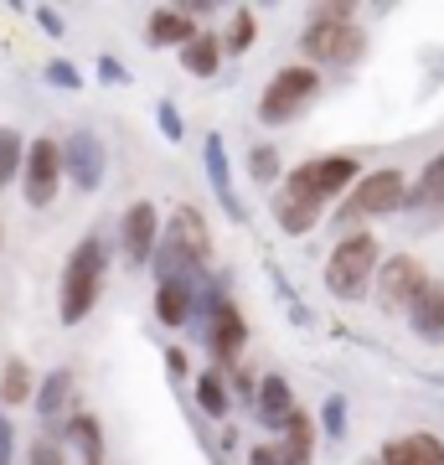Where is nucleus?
I'll return each instance as SVG.
<instances>
[{
    "instance_id": "obj_1",
    "label": "nucleus",
    "mask_w": 444,
    "mask_h": 465,
    "mask_svg": "<svg viewBox=\"0 0 444 465\" xmlns=\"http://www.w3.org/2000/svg\"><path fill=\"white\" fill-rule=\"evenodd\" d=\"M104 269H109V243H104L99 232H88L78 249L67 253V264H63V295H57V305H63V326H78V321L99 305Z\"/></svg>"
},
{
    "instance_id": "obj_36",
    "label": "nucleus",
    "mask_w": 444,
    "mask_h": 465,
    "mask_svg": "<svg viewBox=\"0 0 444 465\" xmlns=\"http://www.w3.org/2000/svg\"><path fill=\"white\" fill-rule=\"evenodd\" d=\"M165 362H171V372H176V378H186V351H182V347L165 351Z\"/></svg>"
},
{
    "instance_id": "obj_28",
    "label": "nucleus",
    "mask_w": 444,
    "mask_h": 465,
    "mask_svg": "<svg viewBox=\"0 0 444 465\" xmlns=\"http://www.w3.org/2000/svg\"><path fill=\"white\" fill-rule=\"evenodd\" d=\"M197 403H202V414H212V419H228V409H232V393H228V382H222V372H207V378L197 382Z\"/></svg>"
},
{
    "instance_id": "obj_11",
    "label": "nucleus",
    "mask_w": 444,
    "mask_h": 465,
    "mask_svg": "<svg viewBox=\"0 0 444 465\" xmlns=\"http://www.w3.org/2000/svg\"><path fill=\"white\" fill-rule=\"evenodd\" d=\"M67 182L78 186V192H99L104 186V145H99V134L94 130H78V134H67Z\"/></svg>"
},
{
    "instance_id": "obj_18",
    "label": "nucleus",
    "mask_w": 444,
    "mask_h": 465,
    "mask_svg": "<svg viewBox=\"0 0 444 465\" xmlns=\"http://www.w3.org/2000/svg\"><path fill=\"white\" fill-rule=\"evenodd\" d=\"M186 42H197V32H192V16L182 5L150 11V47H186Z\"/></svg>"
},
{
    "instance_id": "obj_13",
    "label": "nucleus",
    "mask_w": 444,
    "mask_h": 465,
    "mask_svg": "<svg viewBox=\"0 0 444 465\" xmlns=\"http://www.w3.org/2000/svg\"><path fill=\"white\" fill-rule=\"evenodd\" d=\"M207 336H212L217 367H222V372H238V351H243V341H248V326H243V311H238L232 300H222V305H217V316H212V326H207Z\"/></svg>"
},
{
    "instance_id": "obj_2",
    "label": "nucleus",
    "mask_w": 444,
    "mask_h": 465,
    "mask_svg": "<svg viewBox=\"0 0 444 465\" xmlns=\"http://www.w3.org/2000/svg\"><path fill=\"white\" fill-rule=\"evenodd\" d=\"M382 274V253L372 232H341L326 259V290L336 300H362L372 280Z\"/></svg>"
},
{
    "instance_id": "obj_5",
    "label": "nucleus",
    "mask_w": 444,
    "mask_h": 465,
    "mask_svg": "<svg viewBox=\"0 0 444 465\" xmlns=\"http://www.w3.org/2000/svg\"><path fill=\"white\" fill-rule=\"evenodd\" d=\"M409 182H403V171H372L362 182L351 186V197L341 207V223H357V217H388V213H409Z\"/></svg>"
},
{
    "instance_id": "obj_34",
    "label": "nucleus",
    "mask_w": 444,
    "mask_h": 465,
    "mask_svg": "<svg viewBox=\"0 0 444 465\" xmlns=\"http://www.w3.org/2000/svg\"><path fill=\"white\" fill-rule=\"evenodd\" d=\"M36 21H42V26H47L52 36H63V16H57V11H47V5H36Z\"/></svg>"
},
{
    "instance_id": "obj_3",
    "label": "nucleus",
    "mask_w": 444,
    "mask_h": 465,
    "mask_svg": "<svg viewBox=\"0 0 444 465\" xmlns=\"http://www.w3.org/2000/svg\"><path fill=\"white\" fill-rule=\"evenodd\" d=\"M300 52H305V63H321V67H346L362 57V32L351 26V11L346 5H326L321 16L300 32Z\"/></svg>"
},
{
    "instance_id": "obj_37",
    "label": "nucleus",
    "mask_w": 444,
    "mask_h": 465,
    "mask_svg": "<svg viewBox=\"0 0 444 465\" xmlns=\"http://www.w3.org/2000/svg\"><path fill=\"white\" fill-rule=\"evenodd\" d=\"M0 445H11V424H5V414H0Z\"/></svg>"
},
{
    "instance_id": "obj_23",
    "label": "nucleus",
    "mask_w": 444,
    "mask_h": 465,
    "mask_svg": "<svg viewBox=\"0 0 444 465\" xmlns=\"http://www.w3.org/2000/svg\"><path fill=\"white\" fill-rule=\"evenodd\" d=\"M182 63H186V73L212 78L217 67H222V36H217V32H197V42H186V47H182Z\"/></svg>"
},
{
    "instance_id": "obj_6",
    "label": "nucleus",
    "mask_w": 444,
    "mask_h": 465,
    "mask_svg": "<svg viewBox=\"0 0 444 465\" xmlns=\"http://www.w3.org/2000/svg\"><path fill=\"white\" fill-rule=\"evenodd\" d=\"M429 274H424V264L413 259V253H393L388 264H382V274H378V305H382V316H413V305L424 300V290H429Z\"/></svg>"
},
{
    "instance_id": "obj_19",
    "label": "nucleus",
    "mask_w": 444,
    "mask_h": 465,
    "mask_svg": "<svg viewBox=\"0 0 444 465\" xmlns=\"http://www.w3.org/2000/svg\"><path fill=\"white\" fill-rule=\"evenodd\" d=\"M409 326H413V336H419V341H444V280H434L424 290V300L413 305Z\"/></svg>"
},
{
    "instance_id": "obj_4",
    "label": "nucleus",
    "mask_w": 444,
    "mask_h": 465,
    "mask_svg": "<svg viewBox=\"0 0 444 465\" xmlns=\"http://www.w3.org/2000/svg\"><path fill=\"white\" fill-rule=\"evenodd\" d=\"M321 94V73L311 63H295V67H280L269 88H263L259 99V119L263 124H290L295 114H305V104Z\"/></svg>"
},
{
    "instance_id": "obj_32",
    "label": "nucleus",
    "mask_w": 444,
    "mask_h": 465,
    "mask_svg": "<svg viewBox=\"0 0 444 465\" xmlns=\"http://www.w3.org/2000/svg\"><path fill=\"white\" fill-rule=\"evenodd\" d=\"M47 78H52L57 88H67V94H73V88H83V78H78V67H73V63H52Z\"/></svg>"
},
{
    "instance_id": "obj_10",
    "label": "nucleus",
    "mask_w": 444,
    "mask_h": 465,
    "mask_svg": "<svg viewBox=\"0 0 444 465\" xmlns=\"http://www.w3.org/2000/svg\"><path fill=\"white\" fill-rule=\"evenodd\" d=\"M119 249L130 264H155L161 253V213L150 202H134L130 213L119 217Z\"/></svg>"
},
{
    "instance_id": "obj_8",
    "label": "nucleus",
    "mask_w": 444,
    "mask_h": 465,
    "mask_svg": "<svg viewBox=\"0 0 444 465\" xmlns=\"http://www.w3.org/2000/svg\"><path fill=\"white\" fill-rule=\"evenodd\" d=\"M284 182L300 186V192H311V197H321V202H331L357 182V155H315V161L290 171Z\"/></svg>"
},
{
    "instance_id": "obj_14",
    "label": "nucleus",
    "mask_w": 444,
    "mask_h": 465,
    "mask_svg": "<svg viewBox=\"0 0 444 465\" xmlns=\"http://www.w3.org/2000/svg\"><path fill=\"white\" fill-rule=\"evenodd\" d=\"M171 238L182 243V253L197 269L212 264V232H207V217H202L197 207H176V217H171Z\"/></svg>"
},
{
    "instance_id": "obj_15",
    "label": "nucleus",
    "mask_w": 444,
    "mask_h": 465,
    "mask_svg": "<svg viewBox=\"0 0 444 465\" xmlns=\"http://www.w3.org/2000/svg\"><path fill=\"white\" fill-rule=\"evenodd\" d=\"M382 465H444L439 434H398L382 445Z\"/></svg>"
},
{
    "instance_id": "obj_21",
    "label": "nucleus",
    "mask_w": 444,
    "mask_h": 465,
    "mask_svg": "<svg viewBox=\"0 0 444 465\" xmlns=\"http://www.w3.org/2000/svg\"><path fill=\"white\" fill-rule=\"evenodd\" d=\"M409 207H413V213H429V217L444 213V150L424 166V176H419V186H413Z\"/></svg>"
},
{
    "instance_id": "obj_24",
    "label": "nucleus",
    "mask_w": 444,
    "mask_h": 465,
    "mask_svg": "<svg viewBox=\"0 0 444 465\" xmlns=\"http://www.w3.org/2000/svg\"><path fill=\"white\" fill-rule=\"evenodd\" d=\"M26 399H36V378L21 357H11L5 372H0V409H21Z\"/></svg>"
},
{
    "instance_id": "obj_25",
    "label": "nucleus",
    "mask_w": 444,
    "mask_h": 465,
    "mask_svg": "<svg viewBox=\"0 0 444 465\" xmlns=\"http://www.w3.org/2000/svg\"><path fill=\"white\" fill-rule=\"evenodd\" d=\"M67 399H73V372H67V367H57V372H52V378L36 388V414H42V419H57V414L67 409Z\"/></svg>"
},
{
    "instance_id": "obj_9",
    "label": "nucleus",
    "mask_w": 444,
    "mask_h": 465,
    "mask_svg": "<svg viewBox=\"0 0 444 465\" xmlns=\"http://www.w3.org/2000/svg\"><path fill=\"white\" fill-rule=\"evenodd\" d=\"M315 460V424L305 409H295V419L284 424V440H263L248 450V465H311Z\"/></svg>"
},
{
    "instance_id": "obj_26",
    "label": "nucleus",
    "mask_w": 444,
    "mask_h": 465,
    "mask_svg": "<svg viewBox=\"0 0 444 465\" xmlns=\"http://www.w3.org/2000/svg\"><path fill=\"white\" fill-rule=\"evenodd\" d=\"M26 150H32V145H26L16 130H0V192L26 171Z\"/></svg>"
},
{
    "instance_id": "obj_22",
    "label": "nucleus",
    "mask_w": 444,
    "mask_h": 465,
    "mask_svg": "<svg viewBox=\"0 0 444 465\" xmlns=\"http://www.w3.org/2000/svg\"><path fill=\"white\" fill-rule=\"evenodd\" d=\"M63 440L78 450L83 465H99V460H104V430H99V419L73 414V419H67V430H63Z\"/></svg>"
},
{
    "instance_id": "obj_17",
    "label": "nucleus",
    "mask_w": 444,
    "mask_h": 465,
    "mask_svg": "<svg viewBox=\"0 0 444 465\" xmlns=\"http://www.w3.org/2000/svg\"><path fill=\"white\" fill-rule=\"evenodd\" d=\"M253 403H259V419L263 424H274V430H284V424L295 419V393H290V382L274 378V372L253 388Z\"/></svg>"
},
{
    "instance_id": "obj_30",
    "label": "nucleus",
    "mask_w": 444,
    "mask_h": 465,
    "mask_svg": "<svg viewBox=\"0 0 444 465\" xmlns=\"http://www.w3.org/2000/svg\"><path fill=\"white\" fill-rule=\"evenodd\" d=\"M326 434L331 440H346V399H326Z\"/></svg>"
},
{
    "instance_id": "obj_16",
    "label": "nucleus",
    "mask_w": 444,
    "mask_h": 465,
    "mask_svg": "<svg viewBox=\"0 0 444 465\" xmlns=\"http://www.w3.org/2000/svg\"><path fill=\"white\" fill-rule=\"evenodd\" d=\"M192 290H197L192 280H161V284H155V316H161L165 326H186V321L197 316Z\"/></svg>"
},
{
    "instance_id": "obj_38",
    "label": "nucleus",
    "mask_w": 444,
    "mask_h": 465,
    "mask_svg": "<svg viewBox=\"0 0 444 465\" xmlns=\"http://www.w3.org/2000/svg\"><path fill=\"white\" fill-rule=\"evenodd\" d=\"M0 465H11V445H0Z\"/></svg>"
},
{
    "instance_id": "obj_31",
    "label": "nucleus",
    "mask_w": 444,
    "mask_h": 465,
    "mask_svg": "<svg viewBox=\"0 0 444 465\" xmlns=\"http://www.w3.org/2000/svg\"><path fill=\"white\" fill-rule=\"evenodd\" d=\"M26 465H67L63 450L52 445V440H32V450H26Z\"/></svg>"
},
{
    "instance_id": "obj_7",
    "label": "nucleus",
    "mask_w": 444,
    "mask_h": 465,
    "mask_svg": "<svg viewBox=\"0 0 444 465\" xmlns=\"http://www.w3.org/2000/svg\"><path fill=\"white\" fill-rule=\"evenodd\" d=\"M63 176H67L63 145H57L52 134L32 140V150H26V171H21V192H26V202H32V207H52V202H57V186H63Z\"/></svg>"
},
{
    "instance_id": "obj_35",
    "label": "nucleus",
    "mask_w": 444,
    "mask_h": 465,
    "mask_svg": "<svg viewBox=\"0 0 444 465\" xmlns=\"http://www.w3.org/2000/svg\"><path fill=\"white\" fill-rule=\"evenodd\" d=\"M99 73L109 78V84H124V67H119L114 57H104V63H99Z\"/></svg>"
},
{
    "instance_id": "obj_12",
    "label": "nucleus",
    "mask_w": 444,
    "mask_h": 465,
    "mask_svg": "<svg viewBox=\"0 0 444 465\" xmlns=\"http://www.w3.org/2000/svg\"><path fill=\"white\" fill-rule=\"evenodd\" d=\"M269 207H274V223H280L290 238H305V232L326 217V202L311 197V192H300V186H290V182L274 192V202H269Z\"/></svg>"
},
{
    "instance_id": "obj_33",
    "label": "nucleus",
    "mask_w": 444,
    "mask_h": 465,
    "mask_svg": "<svg viewBox=\"0 0 444 465\" xmlns=\"http://www.w3.org/2000/svg\"><path fill=\"white\" fill-rule=\"evenodd\" d=\"M155 114H161V134H165V140H182V119H176V104H161Z\"/></svg>"
},
{
    "instance_id": "obj_20",
    "label": "nucleus",
    "mask_w": 444,
    "mask_h": 465,
    "mask_svg": "<svg viewBox=\"0 0 444 465\" xmlns=\"http://www.w3.org/2000/svg\"><path fill=\"white\" fill-rule=\"evenodd\" d=\"M207 176H212V192L222 197L232 217H243V202L232 192V176H228V150H222V134H207Z\"/></svg>"
},
{
    "instance_id": "obj_29",
    "label": "nucleus",
    "mask_w": 444,
    "mask_h": 465,
    "mask_svg": "<svg viewBox=\"0 0 444 465\" xmlns=\"http://www.w3.org/2000/svg\"><path fill=\"white\" fill-rule=\"evenodd\" d=\"M248 171H253V182H259V186L280 182V150H274V145H259L253 155H248Z\"/></svg>"
},
{
    "instance_id": "obj_27",
    "label": "nucleus",
    "mask_w": 444,
    "mask_h": 465,
    "mask_svg": "<svg viewBox=\"0 0 444 465\" xmlns=\"http://www.w3.org/2000/svg\"><path fill=\"white\" fill-rule=\"evenodd\" d=\"M253 36H259V21H253L248 5H238L232 21H228V36H222V52H228V57H243V52L253 47Z\"/></svg>"
}]
</instances>
